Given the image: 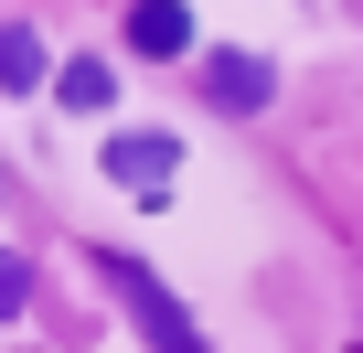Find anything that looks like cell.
<instances>
[{
  "instance_id": "6da1fadb",
  "label": "cell",
  "mask_w": 363,
  "mask_h": 353,
  "mask_svg": "<svg viewBox=\"0 0 363 353\" xmlns=\"http://www.w3.org/2000/svg\"><path fill=\"white\" fill-rule=\"evenodd\" d=\"M107 289L128 300V321L150 332V353H214V342H203V321L182 310V300H171V289H160V278H150L139 257H107Z\"/></svg>"
},
{
  "instance_id": "7a4b0ae2",
  "label": "cell",
  "mask_w": 363,
  "mask_h": 353,
  "mask_svg": "<svg viewBox=\"0 0 363 353\" xmlns=\"http://www.w3.org/2000/svg\"><path fill=\"white\" fill-rule=\"evenodd\" d=\"M171 171H182V139H171V129H118V139H107V183H118V193L160 204Z\"/></svg>"
},
{
  "instance_id": "3957f363",
  "label": "cell",
  "mask_w": 363,
  "mask_h": 353,
  "mask_svg": "<svg viewBox=\"0 0 363 353\" xmlns=\"http://www.w3.org/2000/svg\"><path fill=\"white\" fill-rule=\"evenodd\" d=\"M203 97H214L225 118H257V107L278 97V75H267L257 54H203Z\"/></svg>"
},
{
  "instance_id": "277c9868",
  "label": "cell",
  "mask_w": 363,
  "mask_h": 353,
  "mask_svg": "<svg viewBox=\"0 0 363 353\" xmlns=\"http://www.w3.org/2000/svg\"><path fill=\"white\" fill-rule=\"evenodd\" d=\"M128 54L182 65V54H193V11H182V0H128Z\"/></svg>"
},
{
  "instance_id": "5b68a950",
  "label": "cell",
  "mask_w": 363,
  "mask_h": 353,
  "mask_svg": "<svg viewBox=\"0 0 363 353\" xmlns=\"http://www.w3.org/2000/svg\"><path fill=\"white\" fill-rule=\"evenodd\" d=\"M43 75H54V54H43V33H33V22H11V33H0V86H11V97H33Z\"/></svg>"
},
{
  "instance_id": "8992f818",
  "label": "cell",
  "mask_w": 363,
  "mask_h": 353,
  "mask_svg": "<svg viewBox=\"0 0 363 353\" xmlns=\"http://www.w3.org/2000/svg\"><path fill=\"white\" fill-rule=\"evenodd\" d=\"M107 97H118V86H107V65H96V54H75V65H65V107H107Z\"/></svg>"
},
{
  "instance_id": "52a82bcc",
  "label": "cell",
  "mask_w": 363,
  "mask_h": 353,
  "mask_svg": "<svg viewBox=\"0 0 363 353\" xmlns=\"http://www.w3.org/2000/svg\"><path fill=\"white\" fill-rule=\"evenodd\" d=\"M352 353H363V332H352Z\"/></svg>"
}]
</instances>
